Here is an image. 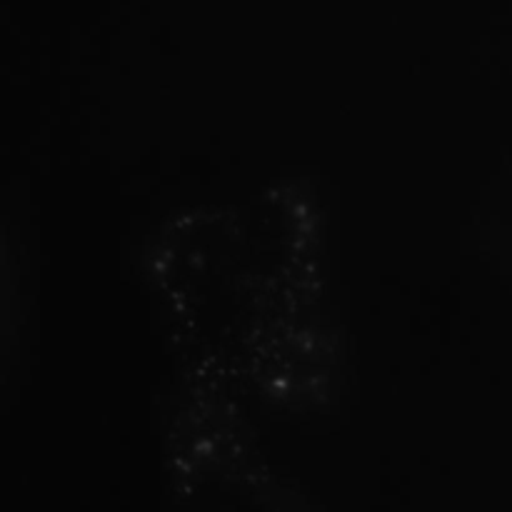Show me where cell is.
<instances>
[{
	"mask_svg": "<svg viewBox=\"0 0 512 512\" xmlns=\"http://www.w3.org/2000/svg\"><path fill=\"white\" fill-rule=\"evenodd\" d=\"M175 512H313L233 440H190L173 460Z\"/></svg>",
	"mask_w": 512,
	"mask_h": 512,
	"instance_id": "6da1fadb",
	"label": "cell"
}]
</instances>
